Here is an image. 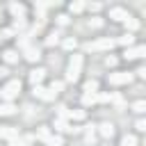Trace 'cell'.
<instances>
[{
  "label": "cell",
  "mask_w": 146,
  "mask_h": 146,
  "mask_svg": "<svg viewBox=\"0 0 146 146\" xmlns=\"http://www.w3.org/2000/svg\"><path fill=\"white\" fill-rule=\"evenodd\" d=\"M80 68H82V55H73V57L68 59L66 80H68V82H78V80H80Z\"/></svg>",
  "instance_id": "cell-1"
},
{
  "label": "cell",
  "mask_w": 146,
  "mask_h": 146,
  "mask_svg": "<svg viewBox=\"0 0 146 146\" xmlns=\"http://www.w3.org/2000/svg\"><path fill=\"white\" fill-rule=\"evenodd\" d=\"M18 91H21V80H9V82L0 89V98H2L5 103H11V100L18 96Z\"/></svg>",
  "instance_id": "cell-2"
},
{
  "label": "cell",
  "mask_w": 146,
  "mask_h": 146,
  "mask_svg": "<svg viewBox=\"0 0 146 146\" xmlns=\"http://www.w3.org/2000/svg\"><path fill=\"white\" fill-rule=\"evenodd\" d=\"M107 82H110V84H114V87L130 84V82H132V73H128V71H114V73H110V75H107Z\"/></svg>",
  "instance_id": "cell-3"
},
{
  "label": "cell",
  "mask_w": 146,
  "mask_h": 146,
  "mask_svg": "<svg viewBox=\"0 0 146 146\" xmlns=\"http://www.w3.org/2000/svg\"><path fill=\"white\" fill-rule=\"evenodd\" d=\"M114 46H116V41L110 39V36H105V39H98V41H89V43H87V50L98 52V50H112Z\"/></svg>",
  "instance_id": "cell-4"
},
{
  "label": "cell",
  "mask_w": 146,
  "mask_h": 146,
  "mask_svg": "<svg viewBox=\"0 0 146 146\" xmlns=\"http://www.w3.org/2000/svg\"><path fill=\"white\" fill-rule=\"evenodd\" d=\"M144 52H146V46H130V48H125L123 50V57L125 59H139V57H144Z\"/></svg>",
  "instance_id": "cell-5"
},
{
  "label": "cell",
  "mask_w": 146,
  "mask_h": 146,
  "mask_svg": "<svg viewBox=\"0 0 146 146\" xmlns=\"http://www.w3.org/2000/svg\"><path fill=\"white\" fill-rule=\"evenodd\" d=\"M43 78H46V68L36 66V68H32V71H30V82H32L34 87H39V84L43 82Z\"/></svg>",
  "instance_id": "cell-6"
},
{
  "label": "cell",
  "mask_w": 146,
  "mask_h": 146,
  "mask_svg": "<svg viewBox=\"0 0 146 146\" xmlns=\"http://www.w3.org/2000/svg\"><path fill=\"white\" fill-rule=\"evenodd\" d=\"M98 132H100V137H105V139H112L114 137V123H110V121H103L100 125H98Z\"/></svg>",
  "instance_id": "cell-7"
},
{
  "label": "cell",
  "mask_w": 146,
  "mask_h": 146,
  "mask_svg": "<svg viewBox=\"0 0 146 146\" xmlns=\"http://www.w3.org/2000/svg\"><path fill=\"white\" fill-rule=\"evenodd\" d=\"M32 94H34V98H41V100H52V98H55V94H52L50 89L41 87V84H39V87H34V91H32Z\"/></svg>",
  "instance_id": "cell-8"
},
{
  "label": "cell",
  "mask_w": 146,
  "mask_h": 146,
  "mask_svg": "<svg viewBox=\"0 0 146 146\" xmlns=\"http://www.w3.org/2000/svg\"><path fill=\"white\" fill-rule=\"evenodd\" d=\"M0 137L2 139H16L18 137V128H14V125H0Z\"/></svg>",
  "instance_id": "cell-9"
},
{
  "label": "cell",
  "mask_w": 146,
  "mask_h": 146,
  "mask_svg": "<svg viewBox=\"0 0 146 146\" xmlns=\"http://www.w3.org/2000/svg\"><path fill=\"white\" fill-rule=\"evenodd\" d=\"M128 16H130V14H128L123 7H112V9H110V18H112V21H125Z\"/></svg>",
  "instance_id": "cell-10"
},
{
  "label": "cell",
  "mask_w": 146,
  "mask_h": 146,
  "mask_svg": "<svg viewBox=\"0 0 146 146\" xmlns=\"http://www.w3.org/2000/svg\"><path fill=\"white\" fill-rule=\"evenodd\" d=\"M25 59H27V62H32V64H34V62H39V59H41V50H39L36 46L25 48Z\"/></svg>",
  "instance_id": "cell-11"
},
{
  "label": "cell",
  "mask_w": 146,
  "mask_h": 146,
  "mask_svg": "<svg viewBox=\"0 0 146 146\" xmlns=\"http://www.w3.org/2000/svg\"><path fill=\"white\" fill-rule=\"evenodd\" d=\"M9 11H11L16 18H25V5H21V2H11V5H9Z\"/></svg>",
  "instance_id": "cell-12"
},
{
  "label": "cell",
  "mask_w": 146,
  "mask_h": 146,
  "mask_svg": "<svg viewBox=\"0 0 146 146\" xmlns=\"http://www.w3.org/2000/svg\"><path fill=\"white\" fill-rule=\"evenodd\" d=\"M116 43H121V46H125V48H130L132 43H135V34H130V32H125L123 36H119V39H114Z\"/></svg>",
  "instance_id": "cell-13"
},
{
  "label": "cell",
  "mask_w": 146,
  "mask_h": 146,
  "mask_svg": "<svg viewBox=\"0 0 146 146\" xmlns=\"http://www.w3.org/2000/svg\"><path fill=\"white\" fill-rule=\"evenodd\" d=\"M2 59H5L7 64H16V62H18V52L9 48V50H5V52H2Z\"/></svg>",
  "instance_id": "cell-14"
},
{
  "label": "cell",
  "mask_w": 146,
  "mask_h": 146,
  "mask_svg": "<svg viewBox=\"0 0 146 146\" xmlns=\"http://www.w3.org/2000/svg\"><path fill=\"white\" fill-rule=\"evenodd\" d=\"M55 130H59V132H68V130H73V128L68 125L66 119H55Z\"/></svg>",
  "instance_id": "cell-15"
},
{
  "label": "cell",
  "mask_w": 146,
  "mask_h": 146,
  "mask_svg": "<svg viewBox=\"0 0 146 146\" xmlns=\"http://www.w3.org/2000/svg\"><path fill=\"white\" fill-rule=\"evenodd\" d=\"M84 7H87L84 2L75 0V2H71V5H68V11H71V14H82V11H84Z\"/></svg>",
  "instance_id": "cell-16"
},
{
  "label": "cell",
  "mask_w": 146,
  "mask_h": 146,
  "mask_svg": "<svg viewBox=\"0 0 146 146\" xmlns=\"http://www.w3.org/2000/svg\"><path fill=\"white\" fill-rule=\"evenodd\" d=\"M16 112V107L11 105V103H0V116H9V114H14Z\"/></svg>",
  "instance_id": "cell-17"
},
{
  "label": "cell",
  "mask_w": 146,
  "mask_h": 146,
  "mask_svg": "<svg viewBox=\"0 0 146 146\" xmlns=\"http://www.w3.org/2000/svg\"><path fill=\"white\" fill-rule=\"evenodd\" d=\"M123 23H125V27L130 30V34H132V32H135V30L139 27V21H137V18H132V16H128V18L123 21Z\"/></svg>",
  "instance_id": "cell-18"
},
{
  "label": "cell",
  "mask_w": 146,
  "mask_h": 146,
  "mask_svg": "<svg viewBox=\"0 0 146 146\" xmlns=\"http://www.w3.org/2000/svg\"><path fill=\"white\" fill-rule=\"evenodd\" d=\"M43 141H46V144H48V146H62V144H64V141H62V137H59V135H50V137H46V139H43Z\"/></svg>",
  "instance_id": "cell-19"
},
{
  "label": "cell",
  "mask_w": 146,
  "mask_h": 146,
  "mask_svg": "<svg viewBox=\"0 0 146 146\" xmlns=\"http://www.w3.org/2000/svg\"><path fill=\"white\" fill-rule=\"evenodd\" d=\"M57 41H59V32H57V30H52V32L46 36V46H55Z\"/></svg>",
  "instance_id": "cell-20"
},
{
  "label": "cell",
  "mask_w": 146,
  "mask_h": 146,
  "mask_svg": "<svg viewBox=\"0 0 146 146\" xmlns=\"http://www.w3.org/2000/svg\"><path fill=\"white\" fill-rule=\"evenodd\" d=\"M121 146H137V137H135V135H123Z\"/></svg>",
  "instance_id": "cell-21"
},
{
  "label": "cell",
  "mask_w": 146,
  "mask_h": 146,
  "mask_svg": "<svg viewBox=\"0 0 146 146\" xmlns=\"http://www.w3.org/2000/svg\"><path fill=\"white\" fill-rule=\"evenodd\" d=\"M132 112H137V114H144V112H146V100H137V103L132 105Z\"/></svg>",
  "instance_id": "cell-22"
},
{
  "label": "cell",
  "mask_w": 146,
  "mask_h": 146,
  "mask_svg": "<svg viewBox=\"0 0 146 146\" xmlns=\"http://www.w3.org/2000/svg\"><path fill=\"white\" fill-rule=\"evenodd\" d=\"M36 137H39V139H46V137H50V128H48V125H39V130H36Z\"/></svg>",
  "instance_id": "cell-23"
},
{
  "label": "cell",
  "mask_w": 146,
  "mask_h": 146,
  "mask_svg": "<svg viewBox=\"0 0 146 146\" xmlns=\"http://www.w3.org/2000/svg\"><path fill=\"white\" fill-rule=\"evenodd\" d=\"M62 87H64V82H62V80H52V82H50V91H52V94L62 91Z\"/></svg>",
  "instance_id": "cell-24"
},
{
  "label": "cell",
  "mask_w": 146,
  "mask_h": 146,
  "mask_svg": "<svg viewBox=\"0 0 146 146\" xmlns=\"http://www.w3.org/2000/svg\"><path fill=\"white\" fill-rule=\"evenodd\" d=\"M96 103V94H84L82 96V105H94Z\"/></svg>",
  "instance_id": "cell-25"
},
{
  "label": "cell",
  "mask_w": 146,
  "mask_h": 146,
  "mask_svg": "<svg viewBox=\"0 0 146 146\" xmlns=\"http://www.w3.org/2000/svg\"><path fill=\"white\" fill-rule=\"evenodd\" d=\"M62 46H64V48H66V50H73V48H75V46H78V41H75V39H71V36H68V39H64V43H62Z\"/></svg>",
  "instance_id": "cell-26"
},
{
  "label": "cell",
  "mask_w": 146,
  "mask_h": 146,
  "mask_svg": "<svg viewBox=\"0 0 146 146\" xmlns=\"http://www.w3.org/2000/svg\"><path fill=\"white\" fill-rule=\"evenodd\" d=\"M100 25H103V18H100V16L89 18V27H100Z\"/></svg>",
  "instance_id": "cell-27"
},
{
  "label": "cell",
  "mask_w": 146,
  "mask_h": 146,
  "mask_svg": "<svg viewBox=\"0 0 146 146\" xmlns=\"http://www.w3.org/2000/svg\"><path fill=\"white\" fill-rule=\"evenodd\" d=\"M68 21H71L68 14H59V16H57V25H68Z\"/></svg>",
  "instance_id": "cell-28"
},
{
  "label": "cell",
  "mask_w": 146,
  "mask_h": 146,
  "mask_svg": "<svg viewBox=\"0 0 146 146\" xmlns=\"http://www.w3.org/2000/svg\"><path fill=\"white\" fill-rule=\"evenodd\" d=\"M68 116H71V119H78V121H80V119H84V110H75V112H71Z\"/></svg>",
  "instance_id": "cell-29"
},
{
  "label": "cell",
  "mask_w": 146,
  "mask_h": 146,
  "mask_svg": "<svg viewBox=\"0 0 146 146\" xmlns=\"http://www.w3.org/2000/svg\"><path fill=\"white\" fill-rule=\"evenodd\" d=\"M135 128H137L139 132H144V130H146V121H144V119H137V123H135Z\"/></svg>",
  "instance_id": "cell-30"
},
{
  "label": "cell",
  "mask_w": 146,
  "mask_h": 146,
  "mask_svg": "<svg viewBox=\"0 0 146 146\" xmlns=\"http://www.w3.org/2000/svg\"><path fill=\"white\" fill-rule=\"evenodd\" d=\"M14 27H16V30H23V27H25V21H23V18H16Z\"/></svg>",
  "instance_id": "cell-31"
},
{
  "label": "cell",
  "mask_w": 146,
  "mask_h": 146,
  "mask_svg": "<svg viewBox=\"0 0 146 146\" xmlns=\"http://www.w3.org/2000/svg\"><path fill=\"white\" fill-rule=\"evenodd\" d=\"M9 36H14V30H2V39H9Z\"/></svg>",
  "instance_id": "cell-32"
},
{
  "label": "cell",
  "mask_w": 146,
  "mask_h": 146,
  "mask_svg": "<svg viewBox=\"0 0 146 146\" xmlns=\"http://www.w3.org/2000/svg\"><path fill=\"white\" fill-rule=\"evenodd\" d=\"M114 64H116L114 57H107V59H105V66H114Z\"/></svg>",
  "instance_id": "cell-33"
},
{
  "label": "cell",
  "mask_w": 146,
  "mask_h": 146,
  "mask_svg": "<svg viewBox=\"0 0 146 146\" xmlns=\"http://www.w3.org/2000/svg\"><path fill=\"white\" fill-rule=\"evenodd\" d=\"M135 73H137V75H139V78H146V68H137V71H135Z\"/></svg>",
  "instance_id": "cell-34"
},
{
  "label": "cell",
  "mask_w": 146,
  "mask_h": 146,
  "mask_svg": "<svg viewBox=\"0 0 146 146\" xmlns=\"http://www.w3.org/2000/svg\"><path fill=\"white\" fill-rule=\"evenodd\" d=\"M89 9H91V11H98V9H100V5H98V2H94V5H89Z\"/></svg>",
  "instance_id": "cell-35"
},
{
  "label": "cell",
  "mask_w": 146,
  "mask_h": 146,
  "mask_svg": "<svg viewBox=\"0 0 146 146\" xmlns=\"http://www.w3.org/2000/svg\"><path fill=\"white\" fill-rule=\"evenodd\" d=\"M9 146H25V144H23V141H16V139H11V144H9Z\"/></svg>",
  "instance_id": "cell-36"
},
{
  "label": "cell",
  "mask_w": 146,
  "mask_h": 146,
  "mask_svg": "<svg viewBox=\"0 0 146 146\" xmlns=\"http://www.w3.org/2000/svg\"><path fill=\"white\" fill-rule=\"evenodd\" d=\"M7 75V68H0V78H5Z\"/></svg>",
  "instance_id": "cell-37"
},
{
  "label": "cell",
  "mask_w": 146,
  "mask_h": 146,
  "mask_svg": "<svg viewBox=\"0 0 146 146\" xmlns=\"http://www.w3.org/2000/svg\"><path fill=\"white\" fill-rule=\"evenodd\" d=\"M0 11H2V7H0Z\"/></svg>",
  "instance_id": "cell-38"
}]
</instances>
